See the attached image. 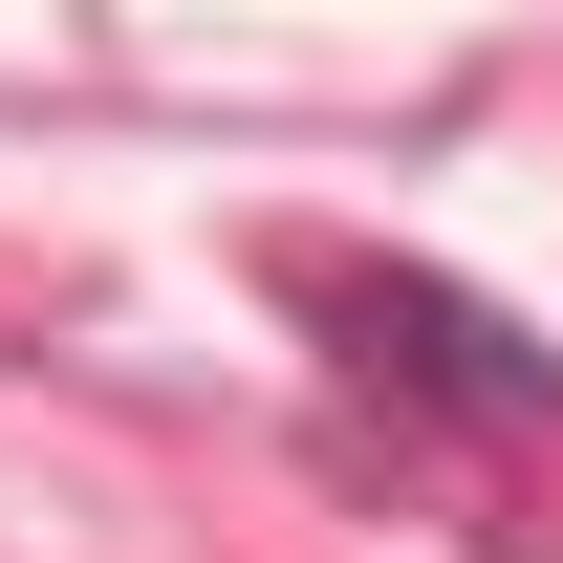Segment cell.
Listing matches in <instances>:
<instances>
[{
  "instance_id": "6da1fadb",
  "label": "cell",
  "mask_w": 563,
  "mask_h": 563,
  "mask_svg": "<svg viewBox=\"0 0 563 563\" xmlns=\"http://www.w3.org/2000/svg\"><path fill=\"white\" fill-rule=\"evenodd\" d=\"M325 325H347V390H390V412H433V433H477V455L563 433V347H520L477 282H433V261H325Z\"/></svg>"
}]
</instances>
